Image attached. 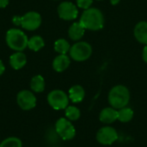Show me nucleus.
I'll list each match as a JSON object with an SVG mask.
<instances>
[{
	"label": "nucleus",
	"instance_id": "obj_1",
	"mask_svg": "<svg viewBox=\"0 0 147 147\" xmlns=\"http://www.w3.org/2000/svg\"><path fill=\"white\" fill-rule=\"evenodd\" d=\"M80 23L86 29L99 30L104 25L103 15L98 9L89 8L84 11L80 18Z\"/></svg>",
	"mask_w": 147,
	"mask_h": 147
},
{
	"label": "nucleus",
	"instance_id": "obj_2",
	"mask_svg": "<svg viewBox=\"0 0 147 147\" xmlns=\"http://www.w3.org/2000/svg\"><path fill=\"white\" fill-rule=\"evenodd\" d=\"M130 100V93L124 85H116L109 93V102L112 108L121 109L127 107Z\"/></svg>",
	"mask_w": 147,
	"mask_h": 147
},
{
	"label": "nucleus",
	"instance_id": "obj_3",
	"mask_svg": "<svg viewBox=\"0 0 147 147\" xmlns=\"http://www.w3.org/2000/svg\"><path fill=\"white\" fill-rule=\"evenodd\" d=\"M6 42L12 50L22 52L28 47V39L22 30L11 28L6 34Z\"/></svg>",
	"mask_w": 147,
	"mask_h": 147
},
{
	"label": "nucleus",
	"instance_id": "obj_4",
	"mask_svg": "<svg viewBox=\"0 0 147 147\" xmlns=\"http://www.w3.org/2000/svg\"><path fill=\"white\" fill-rule=\"evenodd\" d=\"M70 55L76 61H84L88 59L92 53L91 46L85 41L75 43L70 48Z\"/></svg>",
	"mask_w": 147,
	"mask_h": 147
},
{
	"label": "nucleus",
	"instance_id": "obj_5",
	"mask_svg": "<svg viewBox=\"0 0 147 147\" xmlns=\"http://www.w3.org/2000/svg\"><path fill=\"white\" fill-rule=\"evenodd\" d=\"M47 102L53 109H65L69 104V96L63 90H54L48 94Z\"/></svg>",
	"mask_w": 147,
	"mask_h": 147
},
{
	"label": "nucleus",
	"instance_id": "obj_6",
	"mask_svg": "<svg viewBox=\"0 0 147 147\" xmlns=\"http://www.w3.org/2000/svg\"><path fill=\"white\" fill-rule=\"evenodd\" d=\"M55 130L59 136L64 140H71L76 135V130L71 121L66 118H60L56 121Z\"/></svg>",
	"mask_w": 147,
	"mask_h": 147
},
{
	"label": "nucleus",
	"instance_id": "obj_7",
	"mask_svg": "<svg viewBox=\"0 0 147 147\" xmlns=\"http://www.w3.org/2000/svg\"><path fill=\"white\" fill-rule=\"evenodd\" d=\"M118 139L117 131L112 127H103L96 134V140L104 146H109L115 143Z\"/></svg>",
	"mask_w": 147,
	"mask_h": 147
},
{
	"label": "nucleus",
	"instance_id": "obj_8",
	"mask_svg": "<svg viewBox=\"0 0 147 147\" xmlns=\"http://www.w3.org/2000/svg\"><path fill=\"white\" fill-rule=\"evenodd\" d=\"M16 102L23 110H30L36 106V97L29 90H22L17 94Z\"/></svg>",
	"mask_w": 147,
	"mask_h": 147
},
{
	"label": "nucleus",
	"instance_id": "obj_9",
	"mask_svg": "<svg viewBox=\"0 0 147 147\" xmlns=\"http://www.w3.org/2000/svg\"><path fill=\"white\" fill-rule=\"evenodd\" d=\"M41 23V17L40 15L34 11H30L26 13L24 16H22V22L21 26L29 31L37 29Z\"/></svg>",
	"mask_w": 147,
	"mask_h": 147
},
{
	"label": "nucleus",
	"instance_id": "obj_10",
	"mask_svg": "<svg viewBox=\"0 0 147 147\" xmlns=\"http://www.w3.org/2000/svg\"><path fill=\"white\" fill-rule=\"evenodd\" d=\"M58 13L60 18L64 20H74L78 16V9L71 2H63L58 8Z\"/></svg>",
	"mask_w": 147,
	"mask_h": 147
},
{
	"label": "nucleus",
	"instance_id": "obj_11",
	"mask_svg": "<svg viewBox=\"0 0 147 147\" xmlns=\"http://www.w3.org/2000/svg\"><path fill=\"white\" fill-rule=\"evenodd\" d=\"M99 119L102 123L111 124L118 120V110L114 108H105L103 109L99 115Z\"/></svg>",
	"mask_w": 147,
	"mask_h": 147
},
{
	"label": "nucleus",
	"instance_id": "obj_12",
	"mask_svg": "<svg viewBox=\"0 0 147 147\" xmlns=\"http://www.w3.org/2000/svg\"><path fill=\"white\" fill-rule=\"evenodd\" d=\"M134 35L137 40L147 45V22H140L134 28Z\"/></svg>",
	"mask_w": 147,
	"mask_h": 147
},
{
	"label": "nucleus",
	"instance_id": "obj_13",
	"mask_svg": "<svg viewBox=\"0 0 147 147\" xmlns=\"http://www.w3.org/2000/svg\"><path fill=\"white\" fill-rule=\"evenodd\" d=\"M27 63V58L22 52H16L9 58V64L15 70L22 69Z\"/></svg>",
	"mask_w": 147,
	"mask_h": 147
},
{
	"label": "nucleus",
	"instance_id": "obj_14",
	"mask_svg": "<svg viewBox=\"0 0 147 147\" xmlns=\"http://www.w3.org/2000/svg\"><path fill=\"white\" fill-rule=\"evenodd\" d=\"M69 65H70V59L65 54H59L54 59L53 62V67L58 72L64 71L68 68Z\"/></svg>",
	"mask_w": 147,
	"mask_h": 147
},
{
	"label": "nucleus",
	"instance_id": "obj_15",
	"mask_svg": "<svg viewBox=\"0 0 147 147\" xmlns=\"http://www.w3.org/2000/svg\"><path fill=\"white\" fill-rule=\"evenodd\" d=\"M85 96V91L80 85H74L69 90V99L72 102L78 103L84 100Z\"/></svg>",
	"mask_w": 147,
	"mask_h": 147
},
{
	"label": "nucleus",
	"instance_id": "obj_16",
	"mask_svg": "<svg viewBox=\"0 0 147 147\" xmlns=\"http://www.w3.org/2000/svg\"><path fill=\"white\" fill-rule=\"evenodd\" d=\"M84 27L79 22H74L69 28V37L73 40H79L84 34Z\"/></svg>",
	"mask_w": 147,
	"mask_h": 147
},
{
	"label": "nucleus",
	"instance_id": "obj_17",
	"mask_svg": "<svg viewBox=\"0 0 147 147\" xmlns=\"http://www.w3.org/2000/svg\"><path fill=\"white\" fill-rule=\"evenodd\" d=\"M31 90L34 92L40 93L45 90V80L40 75H37L34 77L30 83Z\"/></svg>",
	"mask_w": 147,
	"mask_h": 147
},
{
	"label": "nucleus",
	"instance_id": "obj_18",
	"mask_svg": "<svg viewBox=\"0 0 147 147\" xmlns=\"http://www.w3.org/2000/svg\"><path fill=\"white\" fill-rule=\"evenodd\" d=\"M134 117V110L130 108H122L118 109V120L121 122H129Z\"/></svg>",
	"mask_w": 147,
	"mask_h": 147
},
{
	"label": "nucleus",
	"instance_id": "obj_19",
	"mask_svg": "<svg viewBox=\"0 0 147 147\" xmlns=\"http://www.w3.org/2000/svg\"><path fill=\"white\" fill-rule=\"evenodd\" d=\"M44 45H45V43H44L43 39L40 36H38V35L31 37L28 40V48L33 50V51H35V52L41 49L44 47Z\"/></svg>",
	"mask_w": 147,
	"mask_h": 147
},
{
	"label": "nucleus",
	"instance_id": "obj_20",
	"mask_svg": "<svg viewBox=\"0 0 147 147\" xmlns=\"http://www.w3.org/2000/svg\"><path fill=\"white\" fill-rule=\"evenodd\" d=\"M70 44L65 39H59L55 41L54 49L59 54H66V53L70 51Z\"/></svg>",
	"mask_w": 147,
	"mask_h": 147
},
{
	"label": "nucleus",
	"instance_id": "obj_21",
	"mask_svg": "<svg viewBox=\"0 0 147 147\" xmlns=\"http://www.w3.org/2000/svg\"><path fill=\"white\" fill-rule=\"evenodd\" d=\"M65 117L69 121H77L80 117V110L75 106H68L65 109Z\"/></svg>",
	"mask_w": 147,
	"mask_h": 147
},
{
	"label": "nucleus",
	"instance_id": "obj_22",
	"mask_svg": "<svg viewBox=\"0 0 147 147\" xmlns=\"http://www.w3.org/2000/svg\"><path fill=\"white\" fill-rule=\"evenodd\" d=\"M0 147H22V144L20 139L16 137H9L0 143Z\"/></svg>",
	"mask_w": 147,
	"mask_h": 147
},
{
	"label": "nucleus",
	"instance_id": "obj_23",
	"mask_svg": "<svg viewBox=\"0 0 147 147\" xmlns=\"http://www.w3.org/2000/svg\"><path fill=\"white\" fill-rule=\"evenodd\" d=\"M92 2H93V0H77L78 6L80 7L81 9H84L90 8Z\"/></svg>",
	"mask_w": 147,
	"mask_h": 147
},
{
	"label": "nucleus",
	"instance_id": "obj_24",
	"mask_svg": "<svg viewBox=\"0 0 147 147\" xmlns=\"http://www.w3.org/2000/svg\"><path fill=\"white\" fill-rule=\"evenodd\" d=\"M12 22H13V23H14L15 25H16V26L21 25V22H22V16H14L13 19H12Z\"/></svg>",
	"mask_w": 147,
	"mask_h": 147
},
{
	"label": "nucleus",
	"instance_id": "obj_25",
	"mask_svg": "<svg viewBox=\"0 0 147 147\" xmlns=\"http://www.w3.org/2000/svg\"><path fill=\"white\" fill-rule=\"evenodd\" d=\"M143 59H144V61L147 63V45H146V47H144V49H143Z\"/></svg>",
	"mask_w": 147,
	"mask_h": 147
},
{
	"label": "nucleus",
	"instance_id": "obj_26",
	"mask_svg": "<svg viewBox=\"0 0 147 147\" xmlns=\"http://www.w3.org/2000/svg\"><path fill=\"white\" fill-rule=\"evenodd\" d=\"M9 0H0V8H4L8 5Z\"/></svg>",
	"mask_w": 147,
	"mask_h": 147
},
{
	"label": "nucleus",
	"instance_id": "obj_27",
	"mask_svg": "<svg viewBox=\"0 0 147 147\" xmlns=\"http://www.w3.org/2000/svg\"><path fill=\"white\" fill-rule=\"evenodd\" d=\"M4 70H5V67H4V65L3 64L2 60H0V76L4 72Z\"/></svg>",
	"mask_w": 147,
	"mask_h": 147
},
{
	"label": "nucleus",
	"instance_id": "obj_28",
	"mask_svg": "<svg viewBox=\"0 0 147 147\" xmlns=\"http://www.w3.org/2000/svg\"><path fill=\"white\" fill-rule=\"evenodd\" d=\"M119 2H120V0H110V3H111V4H113V5L117 4Z\"/></svg>",
	"mask_w": 147,
	"mask_h": 147
},
{
	"label": "nucleus",
	"instance_id": "obj_29",
	"mask_svg": "<svg viewBox=\"0 0 147 147\" xmlns=\"http://www.w3.org/2000/svg\"><path fill=\"white\" fill-rule=\"evenodd\" d=\"M99 1H101V0H99Z\"/></svg>",
	"mask_w": 147,
	"mask_h": 147
}]
</instances>
